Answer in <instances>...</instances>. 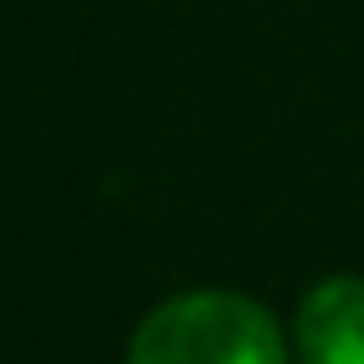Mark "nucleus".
<instances>
[{
    "instance_id": "2",
    "label": "nucleus",
    "mask_w": 364,
    "mask_h": 364,
    "mask_svg": "<svg viewBox=\"0 0 364 364\" xmlns=\"http://www.w3.org/2000/svg\"><path fill=\"white\" fill-rule=\"evenodd\" d=\"M300 364H364V279H321L295 316Z\"/></svg>"
},
{
    "instance_id": "1",
    "label": "nucleus",
    "mask_w": 364,
    "mask_h": 364,
    "mask_svg": "<svg viewBox=\"0 0 364 364\" xmlns=\"http://www.w3.org/2000/svg\"><path fill=\"white\" fill-rule=\"evenodd\" d=\"M129 364H289V343L257 300L193 289L156 306L134 327Z\"/></svg>"
}]
</instances>
